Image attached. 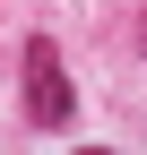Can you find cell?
Instances as JSON below:
<instances>
[{"mask_svg": "<svg viewBox=\"0 0 147 155\" xmlns=\"http://www.w3.org/2000/svg\"><path fill=\"white\" fill-rule=\"evenodd\" d=\"M26 121L35 129H69L78 121V86H69L52 35H26Z\"/></svg>", "mask_w": 147, "mask_h": 155, "instance_id": "1", "label": "cell"}]
</instances>
